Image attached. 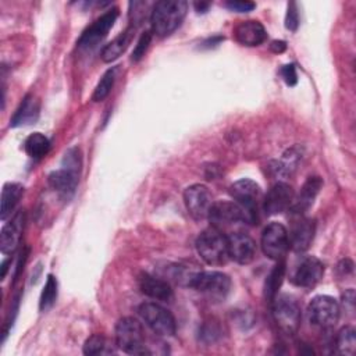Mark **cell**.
Wrapping results in <instances>:
<instances>
[{"instance_id":"e0dca14e","label":"cell","mask_w":356,"mask_h":356,"mask_svg":"<svg viewBox=\"0 0 356 356\" xmlns=\"http://www.w3.org/2000/svg\"><path fill=\"white\" fill-rule=\"evenodd\" d=\"M25 224V211L18 210L10 220L3 225L0 232V250L4 254H13L21 241V235Z\"/></svg>"},{"instance_id":"52a82bcc","label":"cell","mask_w":356,"mask_h":356,"mask_svg":"<svg viewBox=\"0 0 356 356\" xmlns=\"http://www.w3.org/2000/svg\"><path fill=\"white\" fill-rule=\"evenodd\" d=\"M142 321L160 337H171L177 331V323L170 310L156 302H145L138 307Z\"/></svg>"},{"instance_id":"e575fe53","label":"cell","mask_w":356,"mask_h":356,"mask_svg":"<svg viewBox=\"0 0 356 356\" xmlns=\"http://www.w3.org/2000/svg\"><path fill=\"white\" fill-rule=\"evenodd\" d=\"M281 76L282 79L285 81V83L288 86H295L296 82H298V74H296V67L295 64H286V65H282L281 68Z\"/></svg>"},{"instance_id":"ba28073f","label":"cell","mask_w":356,"mask_h":356,"mask_svg":"<svg viewBox=\"0 0 356 356\" xmlns=\"http://www.w3.org/2000/svg\"><path fill=\"white\" fill-rule=\"evenodd\" d=\"M207 220L210 221V227L224 234L227 229L235 225L250 222L249 217L246 216V213L242 210L239 204H236L235 202H227V200L213 202Z\"/></svg>"},{"instance_id":"9c48e42d","label":"cell","mask_w":356,"mask_h":356,"mask_svg":"<svg viewBox=\"0 0 356 356\" xmlns=\"http://www.w3.org/2000/svg\"><path fill=\"white\" fill-rule=\"evenodd\" d=\"M339 314V303L337 302V299L328 295L314 296L307 306V316L310 324L323 330L332 328L338 323Z\"/></svg>"},{"instance_id":"d4e9b609","label":"cell","mask_w":356,"mask_h":356,"mask_svg":"<svg viewBox=\"0 0 356 356\" xmlns=\"http://www.w3.org/2000/svg\"><path fill=\"white\" fill-rule=\"evenodd\" d=\"M24 149L29 157L42 159L50 150V140L46 135L40 132H33L25 139Z\"/></svg>"},{"instance_id":"d6a6232c","label":"cell","mask_w":356,"mask_h":356,"mask_svg":"<svg viewBox=\"0 0 356 356\" xmlns=\"http://www.w3.org/2000/svg\"><path fill=\"white\" fill-rule=\"evenodd\" d=\"M299 26V14H298V7L296 3H289L286 8V15H285V28L295 32Z\"/></svg>"},{"instance_id":"2e32d148","label":"cell","mask_w":356,"mask_h":356,"mask_svg":"<svg viewBox=\"0 0 356 356\" xmlns=\"http://www.w3.org/2000/svg\"><path fill=\"white\" fill-rule=\"evenodd\" d=\"M323 274H324L323 261L314 256H306L295 267L291 280L298 286L312 288L321 280Z\"/></svg>"},{"instance_id":"f1b7e54d","label":"cell","mask_w":356,"mask_h":356,"mask_svg":"<svg viewBox=\"0 0 356 356\" xmlns=\"http://www.w3.org/2000/svg\"><path fill=\"white\" fill-rule=\"evenodd\" d=\"M57 280L54 278V275L49 274L46 284L43 286V291L40 293V299H39V310L40 312H47L49 309L53 307V305L56 303L57 299Z\"/></svg>"},{"instance_id":"f35d334b","label":"cell","mask_w":356,"mask_h":356,"mask_svg":"<svg viewBox=\"0 0 356 356\" xmlns=\"http://www.w3.org/2000/svg\"><path fill=\"white\" fill-rule=\"evenodd\" d=\"M10 259H7V260H4L3 261V264H1V278H4L6 277V274H7V266L10 264Z\"/></svg>"},{"instance_id":"f546056e","label":"cell","mask_w":356,"mask_h":356,"mask_svg":"<svg viewBox=\"0 0 356 356\" xmlns=\"http://www.w3.org/2000/svg\"><path fill=\"white\" fill-rule=\"evenodd\" d=\"M107 352H108V342H107V338L102 334H93L83 343L85 355H103Z\"/></svg>"},{"instance_id":"44dd1931","label":"cell","mask_w":356,"mask_h":356,"mask_svg":"<svg viewBox=\"0 0 356 356\" xmlns=\"http://www.w3.org/2000/svg\"><path fill=\"white\" fill-rule=\"evenodd\" d=\"M314 231H316V224L313 220L302 218L296 221V224L293 225L289 234V246L292 248V250L298 253L306 252L313 242Z\"/></svg>"},{"instance_id":"d590c367","label":"cell","mask_w":356,"mask_h":356,"mask_svg":"<svg viewBox=\"0 0 356 356\" xmlns=\"http://www.w3.org/2000/svg\"><path fill=\"white\" fill-rule=\"evenodd\" d=\"M218 335V332L213 328V327H210V325H204L203 327V330H202V338L203 339H206V341H214V338Z\"/></svg>"},{"instance_id":"5b68a950","label":"cell","mask_w":356,"mask_h":356,"mask_svg":"<svg viewBox=\"0 0 356 356\" xmlns=\"http://www.w3.org/2000/svg\"><path fill=\"white\" fill-rule=\"evenodd\" d=\"M188 285L211 300H222L231 289V280L221 271H200L189 275Z\"/></svg>"},{"instance_id":"484cf974","label":"cell","mask_w":356,"mask_h":356,"mask_svg":"<svg viewBox=\"0 0 356 356\" xmlns=\"http://www.w3.org/2000/svg\"><path fill=\"white\" fill-rule=\"evenodd\" d=\"M284 275H285V261L282 259V260L277 261V264L274 266V268L271 270V273L268 274V277L266 280L264 295L268 302H273V299L277 296V292L282 284Z\"/></svg>"},{"instance_id":"6da1fadb","label":"cell","mask_w":356,"mask_h":356,"mask_svg":"<svg viewBox=\"0 0 356 356\" xmlns=\"http://www.w3.org/2000/svg\"><path fill=\"white\" fill-rule=\"evenodd\" d=\"M188 3L185 0L157 1L150 14L152 32L160 38L171 35L185 19Z\"/></svg>"},{"instance_id":"7402d4cb","label":"cell","mask_w":356,"mask_h":356,"mask_svg":"<svg viewBox=\"0 0 356 356\" xmlns=\"http://www.w3.org/2000/svg\"><path fill=\"white\" fill-rule=\"evenodd\" d=\"M39 117V102L32 96L26 95L18 108L15 110L10 125L11 127H21V125H28L32 124L38 120Z\"/></svg>"},{"instance_id":"cb8c5ba5","label":"cell","mask_w":356,"mask_h":356,"mask_svg":"<svg viewBox=\"0 0 356 356\" xmlns=\"http://www.w3.org/2000/svg\"><path fill=\"white\" fill-rule=\"evenodd\" d=\"M132 38V28H128L127 31L121 32L117 38H114L110 43H107L102 50V60L104 63H111L117 60L128 47Z\"/></svg>"},{"instance_id":"7a4b0ae2","label":"cell","mask_w":356,"mask_h":356,"mask_svg":"<svg viewBox=\"0 0 356 356\" xmlns=\"http://www.w3.org/2000/svg\"><path fill=\"white\" fill-rule=\"evenodd\" d=\"M81 170V153L79 149L71 147L64 153L61 168L53 171L49 175V185L61 196L68 200L75 193Z\"/></svg>"},{"instance_id":"4fadbf2b","label":"cell","mask_w":356,"mask_h":356,"mask_svg":"<svg viewBox=\"0 0 356 356\" xmlns=\"http://www.w3.org/2000/svg\"><path fill=\"white\" fill-rule=\"evenodd\" d=\"M118 17V8H110L102 14L92 25H89L78 39V46L82 49L95 47L111 29Z\"/></svg>"},{"instance_id":"836d02e7","label":"cell","mask_w":356,"mask_h":356,"mask_svg":"<svg viewBox=\"0 0 356 356\" xmlns=\"http://www.w3.org/2000/svg\"><path fill=\"white\" fill-rule=\"evenodd\" d=\"M224 6L231 11H236V13H248L256 7L253 1H248V0H229Z\"/></svg>"},{"instance_id":"3957f363","label":"cell","mask_w":356,"mask_h":356,"mask_svg":"<svg viewBox=\"0 0 356 356\" xmlns=\"http://www.w3.org/2000/svg\"><path fill=\"white\" fill-rule=\"evenodd\" d=\"M196 250L209 266H222L229 259L227 235L213 227L203 229L196 239Z\"/></svg>"},{"instance_id":"4316f807","label":"cell","mask_w":356,"mask_h":356,"mask_svg":"<svg viewBox=\"0 0 356 356\" xmlns=\"http://www.w3.org/2000/svg\"><path fill=\"white\" fill-rule=\"evenodd\" d=\"M335 345L337 350L341 355L352 356L356 350V331L352 325H345L342 327L335 338Z\"/></svg>"},{"instance_id":"5bb4252c","label":"cell","mask_w":356,"mask_h":356,"mask_svg":"<svg viewBox=\"0 0 356 356\" xmlns=\"http://www.w3.org/2000/svg\"><path fill=\"white\" fill-rule=\"evenodd\" d=\"M228 256L238 264H249L256 256V242L242 231L227 234Z\"/></svg>"},{"instance_id":"8fae6325","label":"cell","mask_w":356,"mask_h":356,"mask_svg":"<svg viewBox=\"0 0 356 356\" xmlns=\"http://www.w3.org/2000/svg\"><path fill=\"white\" fill-rule=\"evenodd\" d=\"M229 195L234 199V202L239 204L242 210L246 213L249 221L253 222L257 213V203L261 195L259 184L249 178H242L229 186Z\"/></svg>"},{"instance_id":"603a6c76","label":"cell","mask_w":356,"mask_h":356,"mask_svg":"<svg viewBox=\"0 0 356 356\" xmlns=\"http://www.w3.org/2000/svg\"><path fill=\"white\" fill-rule=\"evenodd\" d=\"M22 195H24V186L18 182H7L3 186L1 199H0V218L3 221L11 217V213L14 211Z\"/></svg>"},{"instance_id":"83f0119b","label":"cell","mask_w":356,"mask_h":356,"mask_svg":"<svg viewBox=\"0 0 356 356\" xmlns=\"http://www.w3.org/2000/svg\"><path fill=\"white\" fill-rule=\"evenodd\" d=\"M117 67H111L108 68L100 78L99 83L96 85L95 90H93V95H92V100L93 102H102L104 100L108 93L111 92L113 89V85H114V81H115V75H117Z\"/></svg>"},{"instance_id":"ffe728a7","label":"cell","mask_w":356,"mask_h":356,"mask_svg":"<svg viewBox=\"0 0 356 356\" xmlns=\"http://www.w3.org/2000/svg\"><path fill=\"white\" fill-rule=\"evenodd\" d=\"M321 186H323V181L320 177H316V175L309 177L305 181V184L302 185L299 195L296 197H293V202H292L289 210L295 214L305 213L313 204Z\"/></svg>"},{"instance_id":"277c9868","label":"cell","mask_w":356,"mask_h":356,"mask_svg":"<svg viewBox=\"0 0 356 356\" xmlns=\"http://www.w3.org/2000/svg\"><path fill=\"white\" fill-rule=\"evenodd\" d=\"M145 331L139 320L134 317H122L115 324V345L129 355L150 353L145 345Z\"/></svg>"},{"instance_id":"4dcf8cb0","label":"cell","mask_w":356,"mask_h":356,"mask_svg":"<svg viewBox=\"0 0 356 356\" xmlns=\"http://www.w3.org/2000/svg\"><path fill=\"white\" fill-rule=\"evenodd\" d=\"M299 160H300V156H299V152H296V149L288 150L284 154L282 160L280 163H277V167H274L275 174H278V175H288V174H291L296 168Z\"/></svg>"},{"instance_id":"74e56055","label":"cell","mask_w":356,"mask_h":356,"mask_svg":"<svg viewBox=\"0 0 356 356\" xmlns=\"http://www.w3.org/2000/svg\"><path fill=\"white\" fill-rule=\"evenodd\" d=\"M193 7H195V10L197 11V13H206L207 10H209V7H210V3H204V1H196V3H193Z\"/></svg>"},{"instance_id":"8992f818","label":"cell","mask_w":356,"mask_h":356,"mask_svg":"<svg viewBox=\"0 0 356 356\" xmlns=\"http://www.w3.org/2000/svg\"><path fill=\"white\" fill-rule=\"evenodd\" d=\"M273 316L278 328L288 334L293 335L300 325V306L295 296L289 293L277 295L273 299Z\"/></svg>"},{"instance_id":"d6986e66","label":"cell","mask_w":356,"mask_h":356,"mask_svg":"<svg viewBox=\"0 0 356 356\" xmlns=\"http://www.w3.org/2000/svg\"><path fill=\"white\" fill-rule=\"evenodd\" d=\"M139 288L146 296H149L152 299H156V300L170 302L174 298L172 288L167 281H164L161 278H157L154 275H150L147 273L140 274Z\"/></svg>"},{"instance_id":"8d00e7d4","label":"cell","mask_w":356,"mask_h":356,"mask_svg":"<svg viewBox=\"0 0 356 356\" xmlns=\"http://www.w3.org/2000/svg\"><path fill=\"white\" fill-rule=\"evenodd\" d=\"M270 49H271V51H274V53H282V51H285V49H286V43H285L284 40H274V42H271Z\"/></svg>"},{"instance_id":"1f68e13d","label":"cell","mask_w":356,"mask_h":356,"mask_svg":"<svg viewBox=\"0 0 356 356\" xmlns=\"http://www.w3.org/2000/svg\"><path fill=\"white\" fill-rule=\"evenodd\" d=\"M152 35H153L152 31H146L140 35V38H139V40H138L136 46L134 47V51H132V57H131L132 61H139L145 56V53H146V50H147V47L152 42Z\"/></svg>"},{"instance_id":"7c38bea8","label":"cell","mask_w":356,"mask_h":356,"mask_svg":"<svg viewBox=\"0 0 356 356\" xmlns=\"http://www.w3.org/2000/svg\"><path fill=\"white\" fill-rule=\"evenodd\" d=\"M184 203L189 216L196 221H202L209 216L213 196L206 185L193 184L184 191Z\"/></svg>"},{"instance_id":"9a60e30c","label":"cell","mask_w":356,"mask_h":356,"mask_svg":"<svg viewBox=\"0 0 356 356\" xmlns=\"http://www.w3.org/2000/svg\"><path fill=\"white\" fill-rule=\"evenodd\" d=\"M295 193L286 182L274 184L263 200V210L267 216H275L288 210L293 202Z\"/></svg>"},{"instance_id":"30bf717a","label":"cell","mask_w":356,"mask_h":356,"mask_svg":"<svg viewBox=\"0 0 356 356\" xmlns=\"http://www.w3.org/2000/svg\"><path fill=\"white\" fill-rule=\"evenodd\" d=\"M263 253L274 260H282L289 249V234L281 222H270L261 232L260 239Z\"/></svg>"},{"instance_id":"ac0fdd59","label":"cell","mask_w":356,"mask_h":356,"mask_svg":"<svg viewBox=\"0 0 356 356\" xmlns=\"http://www.w3.org/2000/svg\"><path fill=\"white\" fill-rule=\"evenodd\" d=\"M234 36L243 46H259L267 39V32L261 22L249 19L239 22L234 29Z\"/></svg>"}]
</instances>
